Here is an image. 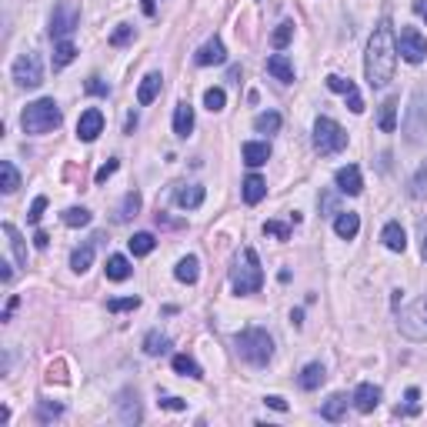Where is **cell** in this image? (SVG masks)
<instances>
[{
    "instance_id": "1",
    "label": "cell",
    "mask_w": 427,
    "mask_h": 427,
    "mask_svg": "<svg viewBox=\"0 0 427 427\" xmlns=\"http://www.w3.org/2000/svg\"><path fill=\"white\" fill-rule=\"evenodd\" d=\"M397 67V40H394V27L384 17L374 27L371 40H367V60H364V74L371 87H388L390 77Z\"/></svg>"
},
{
    "instance_id": "2",
    "label": "cell",
    "mask_w": 427,
    "mask_h": 427,
    "mask_svg": "<svg viewBox=\"0 0 427 427\" xmlns=\"http://www.w3.org/2000/svg\"><path fill=\"white\" fill-rule=\"evenodd\" d=\"M230 287L234 294H257L264 287V267L254 247H241L230 260Z\"/></svg>"
},
{
    "instance_id": "3",
    "label": "cell",
    "mask_w": 427,
    "mask_h": 427,
    "mask_svg": "<svg viewBox=\"0 0 427 427\" xmlns=\"http://www.w3.org/2000/svg\"><path fill=\"white\" fill-rule=\"evenodd\" d=\"M60 120H64V113H60L54 97L34 100V104H27V111L20 113L24 134H51V130L60 127Z\"/></svg>"
},
{
    "instance_id": "4",
    "label": "cell",
    "mask_w": 427,
    "mask_h": 427,
    "mask_svg": "<svg viewBox=\"0 0 427 427\" xmlns=\"http://www.w3.org/2000/svg\"><path fill=\"white\" fill-rule=\"evenodd\" d=\"M237 354H241V361L247 364H254V367H264L271 357H274V340L267 331H260V327H251V331H241L237 334Z\"/></svg>"
},
{
    "instance_id": "5",
    "label": "cell",
    "mask_w": 427,
    "mask_h": 427,
    "mask_svg": "<svg viewBox=\"0 0 427 427\" xmlns=\"http://www.w3.org/2000/svg\"><path fill=\"white\" fill-rule=\"evenodd\" d=\"M314 147L320 150L324 157L340 154V150L347 147V130L340 127L337 120H331V117H317V124H314Z\"/></svg>"
},
{
    "instance_id": "6",
    "label": "cell",
    "mask_w": 427,
    "mask_h": 427,
    "mask_svg": "<svg viewBox=\"0 0 427 427\" xmlns=\"http://www.w3.org/2000/svg\"><path fill=\"white\" fill-rule=\"evenodd\" d=\"M397 327H401V334L408 340H427V294L414 300L408 311H401Z\"/></svg>"
},
{
    "instance_id": "7",
    "label": "cell",
    "mask_w": 427,
    "mask_h": 427,
    "mask_svg": "<svg viewBox=\"0 0 427 427\" xmlns=\"http://www.w3.org/2000/svg\"><path fill=\"white\" fill-rule=\"evenodd\" d=\"M77 24H80V7H77V0H60L54 7V14H51V37L67 40L77 30Z\"/></svg>"
},
{
    "instance_id": "8",
    "label": "cell",
    "mask_w": 427,
    "mask_h": 427,
    "mask_svg": "<svg viewBox=\"0 0 427 427\" xmlns=\"http://www.w3.org/2000/svg\"><path fill=\"white\" fill-rule=\"evenodd\" d=\"M404 134H408L410 144H421L427 134V97L421 91L410 93V107L404 117Z\"/></svg>"
},
{
    "instance_id": "9",
    "label": "cell",
    "mask_w": 427,
    "mask_h": 427,
    "mask_svg": "<svg viewBox=\"0 0 427 427\" xmlns=\"http://www.w3.org/2000/svg\"><path fill=\"white\" fill-rule=\"evenodd\" d=\"M14 80L20 87H40L44 84V64H40V54H20L14 60Z\"/></svg>"
},
{
    "instance_id": "10",
    "label": "cell",
    "mask_w": 427,
    "mask_h": 427,
    "mask_svg": "<svg viewBox=\"0 0 427 427\" xmlns=\"http://www.w3.org/2000/svg\"><path fill=\"white\" fill-rule=\"evenodd\" d=\"M397 51L408 64H421L427 57V40L421 37L417 27H401V40H397Z\"/></svg>"
},
{
    "instance_id": "11",
    "label": "cell",
    "mask_w": 427,
    "mask_h": 427,
    "mask_svg": "<svg viewBox=\"0 0 427 427\" xmlns=\"http://www.w3.org/2000/svg\"><path fill=\"white\" fill-rule=\"evenodd\" d=\"M327 87H331L334 93H340V97L347 100V107H351L354 113H364V100H361V93H357V87H354V80L331 74V77H327Z\"/></svg>"
},
{
    "instance_id": "12",
    "label": "cell",
    "mask_w": 427,
    "mask_h": 427,
    "mask_svg": "<svg viewBox=\"0 0 427 427\" xmlns=\"http://www.w3.org/2000/svg\"><path fill=\"white\" fill-rule=\"evenodd\" d=\"M100 134H104V113L97 111V107L80 113V120H77V137L91 144V140H97Z\"/></svg>"
},
{
    "instance_id": "13",
    "label": "cell",
    "mask_w": 427,
    "mask_h": 427,
    "mask_svg": "<svg viewBox=\"0 0 427 427\" xmlns=\"http://www.w3.org/2000/svg\"><path fill=\"white\" fill-rule=\"evenodd\" d=\"M334 184L340 194H351V197H357L361 190H364V181H361V170L354 167V164H347V167H340L334 174Z\"/></svg>"
},
{
    "instance_id": "14",
    "label": "cell",
    "mask_w": 427,
    "mask_h": 427,
    "mask_svg": "<svg viewBox=\"0 0 427 427\" xmlns=\"http://www.w3.org/2000/svg\"><path fill=\"white\" fill-rule=\"evenodd\" d=\"M207 197V190L201 184H181L177 190H174V201L184 207V210H194V207H201Z\"/></svg>"
},
{
    "instance_id": "15",
    "label": "cell",
    "mask_w": 427,
    "mask_h": 427,
    "mask_svg": "<svg viewBox=\"0 0 427 427\" xmlns=\"http://www.w3.org/2000/svg\"><path fill=\"white\" fill-rule=\"evenodd\" d=\"M241 154H244V164L247 167H260V164L271 161V144L267 140H247L241 147Z\"/></svg>"
},
{
    "instance_id": "16",
    "label": "cell",
    "mask_w": 427,
    "mask_h": 427,
    "mask_svg": "<svg viewBox=\"0 0 427 427\" xmlns=\"http://www.w3.org/2000/svg\"><path fill=\"white\" fill-rule=\"evenodd\" d=\"M354 408L361 410V414H371L377 404H381V388H374V384H361V388L354 390Z\"/></svg>"
},
{
    "instance_id": "17",
    "label": "cell",
    "mask_w": 427,
    "mask_h": 427,
    "mask_svg": "<svg viewBox=\"0 0 427 427\" xmlns=\"http://www.w3.org/2000/svg\"><path fill=\"white\" fill-rule=\"evenodd\" d=\"M267 74L278 77L280 84H291V80H294V64H291V57L287 54H271L267 57Z\"/></svg>"
},
{
    "instance_id": "18",
    "label": "cell",
    "mask_w": 427,
    "mask_h": 427,
    "mask_svg": "<svg viewBox=\"0 0 427 427\" xmlns=\"http://www.w3.org/2000/svg\"><path fill=\"white\" fill-rule=\"evenodd\" d=\"M194 60H197L201 67H210V64H224V60H227V51H224V44H221L217 37H210L204 47H201V51L194 54Z\"/></svg>"
},
{
    "instance_id": "19",
    "label": "cell",
    "mask_w": 427,
    "mask_h": 427,
    "mask_svg": "<svg viewBox=\"0 0 427 427\" xmlns=\"http://www.w3.org/2000/svg\"><path fill=\"white\" fill-rule=\"evenodd\" d=\"M161 87H164V77L157 74V71H154V74H147L144 80H140V87H137V104H144V107H147V104H154V100H157V93H161Z\"/></svg>"
},
{
    "instance_id": "20",
    "label": "cell",
    "mask_w": 427,
    "mask_h": 427,
    "mask_svg": "<svg viewBox=\"0 0 427 427\" xmlns=\"http://www.w3.org/2000/svg\"><path fill=\"white\" fill-rule=\"evenodd\" d=\"M334 230H337V237H340V241H354V237H357V230H361V217H357L354 210H340V214H337V221H334Z\"/></svg>"
},
{
    "instance_id": "21",
    "label": "cell",
    "mask_w": 427,
    "mask_h": 427,
    "mask_svg": "<svg viewBox=\"0 0 427 427\" xmlns=\"http://www.w3.org/2000/svg\"><path fill=\"white\" fill-rule=\"evenodd\" d=\"M381 241H384V247L388 251H394V254H401L404 247H408V234H404V227L397 221H390L384 230H381Z\"/></svg>"
},
{
    "instance_id": "22",
    "label": "cell",
    "mask_w": 427,
    "mask_h": 427,
    "mask_svg": "<svg viewBox=\"0 0 427 427\" xmlns=\"http://www.w3.org/2000/svg\"><path fill=\"white\" fill-rule=\"evenodd\" d=\"M190 130H194V107L187 100H181L174 107V134L177 137H190Z\"/></svg>"
},
{
    "instance_id": "23",
    "label": "cell",
    "mask_w": 427,
    "mask_h": 427,
    "mask_svg": "<svg viewBox=\"0 0 427 427\" xmlns=\"http://www.w3.org/2000/svg\"><path fill=\"white\" fill-rule=\"evenodd\" d=\"M174 278L181 280V284H197V278H201V260L194 257V254L181 257L177 267H174Z\"/></svg>"
},
{
    "instance_id": "24",
    "label": "cell",
    "mask_w": 427,
    "mask_h": 427,
    "mask_svg": "<svg viewBox=\"0 0 427 427\" xmlns=\"http://www.w3.org/2000/svg\"><path fill=\"white\" fill-rule=\"evenodd\" d=\"M104 241V234H97L91 244H84V247H77L74 254H71V267H74V274H84L87 267H91V260H93V247Z\"/></svg>"
},
{
    "instance_id": "25",
    "label": "cell",
    "mask_w": 427,
    "mask_h": 427,
    "mask_svg": "<svg viewBox=\"0 0 427 427\" xmlns=\"http://www.w3.org/2000/svg\"><path fill=\"white\" fill-rule=\"evenodd\" d=\"M241 187H244V201H247V204H260V201L267 197V181H264L260 174H251Z\"/></svg>"
},
{
    "instance_id": "26",
    "label": "cell",
    "mask_w": 427,
    "mask_h": 427,
    "mask_svg": "<svg viewBox=\"0 0 427 427\" xmlns=\"http://www.w3.org/2000/svg\"><path fill=\"white\" fill-rule=\"evenodd\" d=\"M347 414V397L344 394H331L324 404H320V417L324 421H340Z\"/></svg>"
},
{
    "instance_id": "27",
    "label": "cell",
    "mask_w": 427,
    "mask_h": 427,
    "mask_svg": "<svg viewBox=\"0 0 427 427\" xmlns=\"http://www.w3.org/2000/svg\"><path fill=\"white\" fill-rule=\"evenodd\" d=\"M324 377H327V371H324V364H307L304 371H300L298 377V384L304 390H317L320 384H324Z\"/></svg>"
},
{
    "instance_id": "28",
    "label": "cell",
    "mask_w": 427,
    "mask_h": 427,
    "mask_svg": "<svg viewBox=\"0 0 427 427\" xmlns=\"http://www.w3.org/2000/svg\"><path fill=\"white\" fill-rule=\"evenodd\" d=\"M137 210H140V194H137V190H127L124 201H120V207H117V217H113V221L127 224L130 217H137Z\"/></svg>"
},
{
    "instance_id": "29",
    "label": "cell",
    "mask_w": 427,
    "mask_h": 427,
    "mask_svg": "<svg viewBox=\"0 0 427 427\" xmlns=\"http://www.w3.org/2000/svg\"><path fill=\"white\" fill-rule=\"evenodd\" d=\"M174 371L181 374V377H194V381H201L204 377V371H201V364L194 361V357H187V354H174Z\"/></svg>"
},
{
    "instance_id": "30",
    "label": "cell",
    "mask_w": 427,
    "mask_h": 427,
    "mask_svg": "<svg viewBox=\"0 0 427 427\" xmlns=\"http://www.w3.org/2000/svg\"><path fill=\"white\" fill-rule=\"evenodd\" d=\"M104 271H107V278H111V280H127L134 267H130V260L124 257V254H111Z\"/></svg>"
},
{
    "instance_id": "31",
    "label": "cell",
    "mask_w": 427,
    "mask_h": 427,
    "mask_svg": "<svg viewBox=\"0 0 427 427\" xmlns=\"http://www.w3.org/2000/svg\"><path fill=\"white\" fill-rule=\"evenodd\" d=\"M377 127L384 130V134H394V130H397V97H388V100H384Z\"/></svg>"
},
{
    "instance_id": "32",
    "label": "cell",
    "mask_w": 427,
    "mask_h": 427,
    "mask_svg": "<svg viewBox=\"0 0 427 427\" xmlns=\"http://www.w3.org/2000/svg\"><path fill=\"white\" fill-rule=\"evenodd\" d=\"M17 187H20L17 167H14L10 161H0V190H3V194H14Z\"/></svg>"
},
{
    "instance_id": "33",
    "label": "cell",
    "mask_w": 427,
    "mask_h": 427,
    "mask_svg": "<svg viewBox=\"0 0 427 427\" xmlns=\"http://www.w3.org/2000/svg\"><path fill=\"white\" fill-rule=\"evenodd\" d=\"M3 234H7V241H10V251H14L17 264L27 267V247H24V237L17 234V227H14V224H3Z\"/></svg>"
},
{
    "instance_id": "34",
    "label": "cell",
    "mask_w": 427,
    "mask_h": 427,
    "mask_svg": "<svg viewBox=\"0 0 427 427\" xmlns=\"http://www.w3.org/2000/svg\"><path fill=\"white\" fill-rule=\"evenodd\" d=\"M280 124H284V120H280L278 111H264L254 117V130H257V134H278Z\"/></svg>"
},
{
    "instance_id": "35",
    "label": "cell",
    "mask_w": 427,
    "mask_h": 427,
    "mask_svg": "<svg viewBox=\"0 0 427 427\" xmlns=\"http://www.w3.org/2000/svg\"><path fill=\"white\" fill-rule=\"evenodd\" d=\"M154 234H147V230H144V234H134V237H130L127 241V247H130V254H134V257H147L150 251H154Z\"/></svg>"
},
{
    "instance_id": "36",
    "label": "cell",
    "mask_w": 427,
    "mask_h": 427,
    "mask_svg": "<svg viewBox=\"0 0 427 427\" xmlns=\"http://www.w3.org/2000/svg\"><path fill=\"white\" fill-rule=\"evenodd\" d=\"M144 351H147L150 357H157V354H167L170 351V337L161 334V331H150V334L144 337Z\"/></svg>"
},
{
    "instance_id": "37",
    "label": "cell",
    "mask_w": 427,
    "mask_h": 427,
    "mask_svg": "<svg viewBox=\"0 0 427 427\" xmlns=\"http://www.w3.org/2000/svg\"><path fill=\"white\" fill-rule=\"evenodd\" d=\"M60 221L67 224V227H87V224H91V210H87V207H67V210L60 214Z\"/></svg>"
},
{
    "instance_id": "38",
    "label": "cell",
    "mask_w": 427,
    "mask_h": 427,
    "mask_svg": "<svg viewBox=\"0 0 427 427\" xmlns=\"http://www.w3.org/2000/svg\"><path fill=\"white\" fill-rule=\"evenodd\" d=\"M74 57H77V47L71 44V40H57V47H54V67H57V71H60V67H67Z\"/></svg>"
},
{
    "instance_id": "39",
    "label": "cell",
    "mask_w": 427,
    "mask_h": 427,
    "mask_svg": "<svg viewBox=\"0 0 427 427\" xmlns=\"http://www.w3.org/2000/svg\"><path fill=\"white\" fill-rule=\"evenodd\" d=\"M291 40H294V20H284V24H278V30L271 34V44H274L278 51H284Z\"/></svg>"
},
{
    "instance_id": "40",
    "label": "cell",
    "mask_w": 427,
    "mask_h": 427,
    "mask_svg": "<svg viewBox=\"0 0 427 427\" xmlns=\"http://www.w3.org/2000/svg\"><path fill=\"white\" fill-rule=\"evenodd\" d=\"M120 421H124V424H137V421H140L137 394H134V401H130V394H124V401H120Z\"/></svg>"
},
{
    "instance_id": "41",
    "label": "cell",
    "mask_w": 427,
    "mask_h": 427,
    "mask_svg": "<svg viewBox=\"0 0 427 427\" xmlns=\"http://www.w3.org/2000/svg\"><path fill=\"white\" fill-rule=\"evenodd\" d=\"M404 401H408V404H404V408H397V417H414V414H421V404H417V401H421V390H417V388H408Z\"/></svg>"
},
{
    "instance_id": "42",
    "label": "cell",
    "mask_w": 427,
    "mask_h": 427,
    "mask_svg": "<svg viewBox=\"0 0 427 427\" xmlns=\"http://www.w3.org/2000/svg\"><path fill=\"white\" fill-rule=\"evenodd\" d=\"M224 104H227V93H224L221 87H210V91H204V107L210 113L224 111Z\"/></svg>"
},
{
    "instance_id": "43",
    "label": "cell",
    "mask_w": 427,
    "mask_h": 427,
    "mask_svg": "<svg viewBox=\"0 0 427 427\" xmlns=\"http://www.w3.org/2000/svg\"><path fill=\"white\" fill-rule=\"evenodd\" d=\"M140 307V298H113L107 300V311L111 314H124V311H137Z\"/></svg>"
},
{
    "instance_id": "44",
    "label": "cell",
    "mask_w": 427,
    "mask_h": 427,
    "mask_svg": "<svg viewBox=\"0 0 427 427\" xmlns=\"http://www.w3.org/2000/svg\"><path fill=\"white\" fill-rule=\"evenodd\" d=\"M427 194V167H421L410 181V197H424Z\"/></svg>"
},
{
    "instance_id": "45",
    "label": "cell",
    "mask_w": 427,
    "mask_h": 427,
    "mask_svg": "<svg viewBox=\"0 0 427 427\" xmlns=\"http://www.w3.org/2000/svg\"><path fill=\"white\" fill-rule=\"evenodd\" d=\"M264 234H274L278 241H291V227L280 224V221H267L264 224Z\"/></svg>"
},
{
    "instance_id": "46",
    "label": "cell",
    "mask_w": 427,
    "mask_h": 427,
    "mask_svg": "<svg viewBox=\"0 0 427 427\" xmlns=\"http://www.w3.org/2000/svg\"><path fill=\"white\" fill-rule=\"evenodd\" d=\"M60 414H64V408H60V404H51V401H44V404L37 408V417H40V421H57Z\"/></svg>"
},
{
    "instance_id": "47",
    "label": "cell",
    "mask_w": 427,
    "mask_h": 427,
    "mask_svg": "<svg viewBox=\"0 0 427 427\" xmlns=\"http://www.w3.org/2000/svg\"><path fill=\"white\" fill-rule=\"evenodd\" d=\"M127 40H134V27H127V24H124V27H117V30L111 34V47H124Z\"/></svg>"
},
{
    "instance_id": "48",
    "label": "cell",
    "mask_w": 427,
    "mask_h": 427,
    "mask_svg": "<svg viewBox=\"0 0 427 427\" xmlns=\"http://www.w3.org/2000/svg\"><path fill=\"white\" fill-rule=\"evenodd\" d=\"M44 207H47V197H44V194H40V197H34V204H30V210H27V221L40 224V217H44Z\"/></svg>"
},
{
    "instance_id": "49",
    "label": "cell",
    "mask_w": 427,
    "mask_h": 427,
    "mask_svg": "<svg viewBox=\"0 0 427 427\" xmlns=\"http://www.w3.org/2000/svg\"><path fill=\"white\" fill-rule=\"evenodd\" d=\"M84 87H87V93H93V97H107V93H111V87H107V84H104L100 77H91V80H87Z\"/></svg>"
},
{
    "instance_id": "50",
    "label": "cell",
    "mask_w": 427,
    "mask_h": 427,
    "mask_svg": "<svg viewBox=\"0 0 427 427\" xmlns=\"http://www.w3.org/2000/svg\"><path fill=\"white\" fill-rule=\"evenodd\" d=\"M320 210H324V217L340 214V207H337V197H334V194H320Z\"/></svg>"
},
{
    "instance_id": "51",
    "label": "cell",
    "mask_w": 427,
    "mask_h": 427,
    "mask_svg": "<svg viewBox=\"0 0 427 427\" xmlns=\"http://www.w3.org/2000/svg\"><path fill=\"white\" fill-rule=\"evenodd\" d=\"M164 410H187V401H181V397H164V401H157Z\"/></svg>"
},
{
    "instance_id": "52",
    "label": "cell",
    "mask_w": 427,
    "mask_h": 427,
    "mask_svg": "<svg viewBox=\"0 0 427 427\" xmlns=\"http://www.w3.org/2000/svg\"><path fill=\"white\" fill-rule=\"evenodd\" d=\"M113 170H117V161H107V164H104V167L97 170V177H93V181H97V184H104V181H107V177H111Z\"/></svg>"
},
{
    "instance_id": "53",
    "label": "cell",
    "mask_w": 427,
    "mask_h": 427,
    "mask_svg": "<svg viewBox=\"0 0 427 427\" xmlns=\"http://www.w3.org/2000/svg\"><path fill=\"white\" fill-rule=\"evenodd\" d=\"M47 381H60V384L67 381V374H64V364H60V361H57V364H51V374H47Z\"/></svg>"
},
{
    "instance_id": "54",
    "label": "cell",
    "mask_w": 427,
    "mask_h": 427,
    "mask_svg": "<svg viewBox=\"0 0 427 427\" xmlns=\"http://www.w3.org/2000/svg\"><path fill=\"white\" fill-rule=\"evenodd\" d=\"M264 404H267V408H274V410H287V401H284V397H278V394L264 397Z\"/></svg>"
},
{
    "instance_id": "55",
    "label": "cell",
    "mask_w": 427,
    "mask_h": 427,
    "mask_svg": "<svg viewBox=\"0 0 427 427\" xmlns=\"http://www.w3.org/2000/svg\"><path fill=\"white\" fill-rule=\"evenodd\" d=\"M17 304H20V298H10V300H7V307H3V320H10V317H14Z\"/></svg>"
},
{
    "instance_id": "56",
    "label": "cell",
    "mask_w": 427,
    "mask_h": 427,
    "mask_svg": "<svg viewBox=\"0 0 427 427\" xmlns=\"http://www.w3.org/2000/svg\"><path fill=\"white\" fill-rule=\"evenodd\" d=\"M0 278H3V284H10V280H14V271H10V264H7V260H0Z\"/></svg>"
},
{
    "instance_id": "57",
    "label": "cell",
    "mask_w": 427,
    "mask_h": 427,
    "mask_svg": "<svg viewBox=\"0 0 427 427\" xmlns=\"http://www.w3.org/2000/svg\"><path fill=\"white\" fill-rule=\"evenodd\" d=\"M414 14L427 20V0H414Z\"/></svg>"
},
{
    "instance_id": "58",
    "label": "cell",
    "mask_w": 427,
    "mask_h": 427,
    "mask_svg": "<svg viewBox=\"0 0 427 427\" xmlns=\"http://www.w3.org/2000/svg\"><path fill=\"white\" fill-rule=\"evenodd\" d=\"M34 244H37L40 251H44V247H47V244H51V237H47V234H44V230H37V234H34Z\"/></svg>"
},
{
    "instance_id": "59",
    "label": "cell",
    "mask_w": 427,
    "mask_h": 427,
    "mask_svg": "<svg viewBox=\"0 0 427 427\" xmlns=\"http://www.w3.org/2000/svg\"><path fill=\"white\" fill-rule=\"evenodd\" d=\"M140 7H144V14H147V17H154V14H157V3H154V0H140Z\"/></svg>"
},
{
    "instance_id": "60",
    "label": "cell",
    "mask_w": 427,
    "mask_h": 427,
    "mask_svg": "<svg viewBox=\"0 0 427 427\" xmlns=\"http://www.w3.org/2000/svg\"><path fill=\"white\" fill-rule=\"evenodd\" d=\"M291 324H294V327H304V311H291Z\"/></svg>"
},
{
    "instance_id": "61",
    "label": "cell",
    "mask_w": 427,
    "mask_h": 427,
    "mask_svg": "<svg viewBox=\"0 0 427 427\" xmlns=\"http://www.w3.org/2000/svg\"><path fill=\"white\" fill-rule=\"evenodd\" d=\"M424 257H427V237H424Z\"/></svg>"
}]
</instances>
